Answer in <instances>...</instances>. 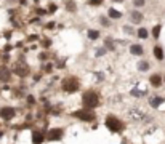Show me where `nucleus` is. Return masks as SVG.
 I'll return each instance as SVG.
<instances>
[{"label": "nucleus", "instance_id": "obj_16", "mask_svg": "<svg viewBox=\"0 0 165 144\" xmlns=\"http://www.w3.org/2000/svg\"><path fill=\"white\" fill-rule=\"evenodd\" d=\"M136 67H138V71H140V72H148L149 69H151V64H149L148 61H140Z\"/></svg>", "mask_w": 165, "mask_h": 144}, {"label": "nucleus", "instance_id": "obj_25", "mask_svg": "<svg viewBox=\"0 0 165 144\" xmlns=\"http://www.w3.org/2000/svg\"><path fill=\"white\" fill-rule=\"evenodd\" d=\"M104 43H107V48H109V50H114V48H116V46L112 45V40H111V39H107Z\"/></svg>", "mask_w": 165, "mask_h": 144}, {"label": "nucleus", "instance_id": "obj_12", "mask_svg": "<svg viewBox=\"0 0 165 144\" xmlns=\"http://www.w3.org/2000/svg\"><path fill=\"white\" fill-rule=\"evenodd\" d=\"M130 53L133 54V56H143V53H144V48L141 46L140 43H133L130 46Z\"/></svg>", "mask_w": 165, "mask_h": 144}, {"label": "nucleus", "instance_id": "obj_24", "mask_svg": "<svg viewBox=\"0 0 165 144\" xmlns=\"http://www.w3.org/2000/svg\"><path fill=\"white\" fill-rule=\"evenodd\" d=\"M100 21H101V24H103V26H106V27L111 24V22H109V19H107L106 16H101V19H100Z\"/></svg>", "mask_w": 165, "mask_h": 144}, {"label": "nucleus", "instance_id": "obj_8", "mask_svg": "<svg viewBox=\"0 0 165 144\" xmlns=\"http://www.w3.org/2000/svg\"><path fill=\"white\" fill-rule=\"evenodd\" d=\"M46 138L50 141H58V139L63 138V128H51L48 131V134H46Z\"/></svg>", "mask_w": 165, "mask_h": 144}, {"label": "nucleus", "instance_id": "obj_7", "mask_svg": "<svg viewBox=\"0 0 165 144\" xmlns=\"http://www.w3.org/2000/svg\"><path fill=\"white\" fill-rule=\"evenodd\" d=\"M149 83L152 88H160L164 85V77L160 75V74H152V75L149 77Z\"/></svg>", "mask_w": 165, "mask_h": 144}, {"label": "nucleus", "instance_id": "obj_17", "mask_svg": "<svg viewBox=\"0 0 165 144\" xmlns=\"http://www.w3.org/2000/svg\"><path fill=\"white\" fill-rule=\"evenodd\" d=\"M130 115H131V117H133L135 120H143L144 117H146V115L143 114V112H140V110H136V109H133V110H130V112H128Z\"/></svg>", "mask_w": 165, "mask_h": 144}, {"label": "nucleus", "instance_id": "obj_14", "mask_svg": "<svg viewBox=\"0 0 165 144\" xmlns=\"http://www.w3.org/2000/svg\"><path fill=\"white\" fill-rule=\"evenodd\" d=\"M45 141V134L42 131H34L32 133V143L34 144H42Z\"/></svg>", "mask_w": 165, "mask_h": 144}, {"label": "nucleus", "instance_id": "obj_21", "mask_svg": "<svg viewBox=\"0 0 165 144\" xmlns=\"http://www.w3.org/2000/svg\"><path fill=\"white\" fill-rule=\"evenodd\" d=\"M100 37V32L98 31H88V39L90 40H96Z\"/></svg>", "mask_w": 165, "mask_h": 144}, {"label": "nucleus", "instance_id": "obj_18", "mask_svg": "<svg viewBox=\"0 0 165 144\" xmlns=\"http://www.w3.org/2000/svg\"><path fill=\"white\" fill-rule=\"evenodd\" d=\"M160 31H162V26H160V24H155L152 27V37H154V39H159V37H160Z\"/></svg>", "mask_w": 165, "mask_h": 144}, {"label": "nucleus", "instance_id": "obj_19", "mask_svg": "<svg viewBox=\"0 0 165 144\" xmlns=\"http://www.w3.org/2000/svg\"><path fill=\"white\" fill-rule=\"evenodd\" d=\"M66 10L70 11V13H75L77 11V7H75V2H72V0H69L68 3H66Z\"/></svg>", "mask_w": 165, "mask_h": 144}, {"label": "nucleus", "instance_id": "obj_30", "mask_svg": "<svg viewBox=\"0 0 165 144\" xmlns=\"http://www.w3.org/2000/svg\"><path fill=\"white\" fill-rule=\"evenodd\" d=\"M112 2H124V0H112Z\"/></svg>", "mask_w": 165, "mask_h": 144}, {"label": "nucleus", "instance_id": "obj_10", "mask_svg": "<svg viewBox=\"0 0 165 144\" xmlns=\"http://www.w3.org/2000/svg\"><path fill=\"white\" fill-rule=\"evenodd\" d=\"M164 101H165V98H162V96H157V95H155V96H151V98H149V106H151L152 109H157L159 106L164 103Z\"/></svg>", "mask_w": 165, "mask_h": 144}, {"label": "nucleus", "instance_id": "obj_4", "mask_svg": "<svg viewBox=\"0 0 165 144\" xmlns=\"http://www.w3.org/2000/svg\"><path fill=\"white\" fill-rule=\"evenodd\" d=\"M79 87H80V83L75 77H66L63 80V90L68 93H75L79 90Z\"/></svg>", "mask_w": 165, "mask_h": 144}, {"label": "nucleus", "instance_id": "obj_29", "mask_svg": "<svg viewBox=\"0 0 165 144\" xmlns=\"http://www.w3.org/2000/svg\"><path fill=\"white\" fill-rule=\"evenodd\" d=\"M44 46H50V40H44Z\"/></svg>", "mask_w": 165, "mask_h": 144}, {"label": "nucleus", "instance_id": "obj_22", "mask_svg": "<svg viewBox=\"0 0 165 144\" xmlns=\"http://www.w3.org/2000/svg\"><path fill=\"white\" fill-rule=\"evenodd\" d=\"M133 5H135L136 8H141V7L146 5V0H133Z\"/></svg>", "mask_w": 165, "mask_h": 144}, {"label": "nucleus", "instance_id": "obj_28", "mask_svg": "<svg viewBox=\"0 0 165 144\" xmlns=\"http://www.w3.org/2000/svg\"><path fill=\"white\" fill-rule=\"evenodd\" d=\"M56 10V5L55 3H50V11H55Z\"/></svg>", "mask_w": 165, "mask_h": 144}, {"label": "nucleus", "instance_id": "obj_15", "mask_svg": "<svg viewBox=\"0 0 165 144\" xmlns=\"http://www.w3.org/2000/svg\"><path fill=\"white\" fill-rule=\"evenodd\" d=\"M107 18H111V19H120L122 13L117 11L116 8H109V11H107Z\"/></svg>", "mask_w": 165, "mask_h": 144}, {"label": "nucleus", "instance_id": "obj_20", "mask_svg": "<svg viewBox=\"0 0 165 144\" xmlns=\"http://www.w3.org/2000/svg\"><path fill=\"white\" fill-rule=\"evenodd\" d=\"M148 35H149L148 29H144V27H141V29H138V37H140V39H148Z\"/></svg>", "mask_w": 165, "mask_h": 144}, {"label": "nucleus", "instance_id": "obj_1", "mask_svg": "<svg viewBox=\"0 0 165 144\" xmlns=\"http://www.w3.org/2000/svg\"><path fill=\"white\" fill-rule=\"evenodd\" d=\"M98 104H100V95H98L96 91L88 90V91H85L82 95V106H83V109L93 110L95 107H98Z\"/></svg>", "mask_w": 165, "mask_h": 144}, {"label": "nucleus", "instance_id": "obj_3", "mask_svg": "<svg viewBox=\"0 0 165 144\" xmlns=\"http://www.w3.org/2000/svg\"><path fill=\"white\" fill-rule=\"evenodd\" d=\"M72 115H74L75 119L82 120V122H93V120L96 119L95 112H93V110H90V109H80V110H75Z\"/></svg>", "mask_w": 165, "mask_h": 144}, {"label": "nucleus", "instance_id": "obj_11", "mask_svg": "<svg viewBox=\"0 0 165 144\" xmlns=\"http://www.w3.org/2000/svg\"><path fill=\"white\" fill-rule=\"evenodd\" d=\"M143 13H141V11H131L130 13V21L131 22H133V24H141V21H143Z\"/></svg>", "mask_w": 165, "mask_h": 144}, {"label": "nucleus", "instance_id": "obj_27", "mask_svg": "<svg viewBox=\"0 0 165 144\" xmlns=\"http://www.w3.org/2000/svg\"><path fill=\"white\" fill-rule=\"evenodd\" d=\"M27 103H31V104H34V103H35V99H34V96H31V95H29V96H27Z\"/></svg>", "mask_w": 165, "mask_h": 144}, {"label": "nucleus", "instance_id": "obj_13", "mask_svg": "<svg viewBox=\"0 0 165 144\" xmlns=\"http://www.w3.org/2000/svg\"><path fill=\"white\" fill-rule=\"evenodd\" d=\"M154 58L157 59V61H164V58H165V53H164V48L160 45H155L154 46Z\"/></svg>", "mask_w": 165, "mask_h": 144}, {"label": "nucleus", "instance_id": "obj_31", "mask_svg": "<svg viewBox=\"0 0 165 144\" xmlns=\"http://www.w3.org/2000/svg\"><path fill=\"white\" fill-rule=\"evenodd\" d=\"M164 83H165V77H164Z\"/></svg>", "mask_w": 165, "mask_h": 144}, {"label": "nucleus", "instance_id": "obj_26", "mask_svg": "<svg viewBox=\"0 0 165 144\" xmlns=\"http://www.w3.org/2000/svg\"><path fill=\"white\" fill-rule=\"evenodd\" d=\"M124 31H125V34H131V31H133V29H131L130 26H125V27H124Z\"/></svg>", "mask_w": 165, "mask_h": 144}, {"label": "nucleus", "instance_id": "obj_6", "mask_svg": "<svg viewBox=\"0 0 165 144\" xmlns=\"http://www.w3.org/2000/svg\"><path fill=\"white\" fill-rule=\"evenodd\" d=\"M15 114H16V110L13 107H10V106H3V107L0 109V117H2L3 120H7V122L15 117Z\"/></svg>", "mask_w": 165, "mask_h": 144}, {"label": "nucleus", "instance_id": "obj_9", "mask_svg": "<svg viewBox=\"0 0 165 144\" xmlns=\"http://www.w3.org/2000/svg\"><path fill=\"white\" fill-rule=\"evenodd\" d=\"M11 80V71L5 66L0 67V82H10Z\"/></svg>", "mask_w": 165, "mask_h": 144}, {"label": "nucleus", "instance_id": "obj_2", "mask_svg": "<svg viewBox=\"0 0 165 144\" xmlns=\"http://www.w3.org/2000/svg\"><path fill=\"white\" fill-rule=\"evenodd\" d=\"M104 125H106V128L112 133H120L122 130L125 128L124 122H122L119 117H116V115H107L106 120H104Z\"/></svg>", "mask_w": 165, "mask_h": 144}, {"label": "nucleus", "instance_id": "obj_23", "mask_svg": "<svg viewBox=\"0 0 165 144\" xmlns=\"http://www.w3.org/2000/svg\"><path fill=\"white\" fill-rule=\"evenodd\" d=\"M88 2H90V5H93V7H100L103 3V0H88Z\"/></svg>", "mask_w": 165, "mask_h": 144}, {"label": "nucleus", "instance_id": "obj_5", "mask_svg": "<svg viewBox=\"0 0 165 144\" xmlns=\"http://www.w3.org/2000/svg\"><path fill=\"white\" fill-rule=\"evenodd\" d=\"M13 72L20 77H27L29 75V66L24 61H16L13 64Z\"/></svg>", "mask_w": 165, "mask_h": 144}]
</instances>
